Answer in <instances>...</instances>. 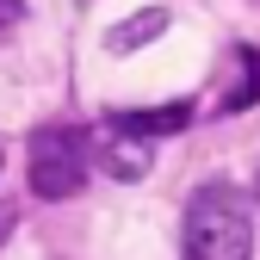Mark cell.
Listing matches in <instances>:
<instances>
[{"label":"cell","instance_id":"obj_4","mask_svg":"<svg viewBox=\"0 0 260 260\" xmlns=\"http://www.w3.org/2000/svg\"><path fill=\"white\" fill-rule=\"evenodd\" d=\"M161 31H168V13H161V7H143L137 19H124V25L106 31V50H137V44L161 38Z\"/></svg>","mask_w":260,"mask_h":260},{"label":"cell","instance_id":"obj_3","mask_svg":"<svg viewBox=\"0 0 260 260\" xmlns=\"http://www.w3.org/2000/svg\"><path fill=\"white\" fill-rule=\"evenodd\" d=\"M100 155H106V168L118 180H137V174H149V161H155V137L137 124V112H118L100 130Z\"/></svg>","mask_w":260,"mask_h":260},{"label":"cell","instance_id":"obj_1","mask_svg":"<svg viewBox=\"0 0 260 260\" xmlns=\"http://www.w3.org/2000/svg\"><path fill=\"white\" fill-rule=\"evenodd\" d=\"M186 260H254V211L236 186H199L186 205Z\"/></svg>","mask_w":260,"mask_h":260},{"label":"cell","instance_id":"obj_7","mask_svg":"<svg viewBox=\"0 0 260 260\" xmlns=\"http://www.w3.org/2000/svg\"><path fill=\"white\" fill-rule=\"evenodd\" d=\"M254 199H260V180H254Z\"/></svg>","mask_w":260,"mask_h":260},{"label":"cell","instance_id":"obj_6","mask_svg":"<svg viewBox=\"0 0 260 260\" xmlns=\"http://www.w3.org/2000/svg\"><path fill=\"white\" fill-rule=\"evenodd\" d=\"M19 19H25V0H0V38H7Z\"/></svg>","mask_w":260,"mask_h":260},{"label":"cell","instance_id":"obj_2","mask_svg":"<svg viewBox=\"0 0 260 260\" xmlns=\"http://www.w3.org/2000/svg\"><path fill=\"white\" fill-rule=\"evenodd\" d=\"M87 186V137L69 124H50L31 137V192L38 199H75Z\"/></svg>","mask_w":260,"mask_h":260},{"label":"cell","instance_id":"obj_5","mask_svg":"<svg viewBox=\"0 0 260 260\" xmlns=\"http://www.w3.org/2000/svg\"><path fill=\"white\" fill-rule=\"evenodd\" d=\"M248 100H260V56H254V50H236V81L223 87V106L242 112Z\"/></svg>","mask_w":260,"mask_h":260}]
</instances>
